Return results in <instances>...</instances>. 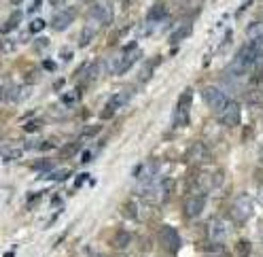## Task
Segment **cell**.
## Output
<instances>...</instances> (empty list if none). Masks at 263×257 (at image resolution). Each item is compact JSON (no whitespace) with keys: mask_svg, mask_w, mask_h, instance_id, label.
<instances>
[{"mask_svg":"<svg viewBox=\"0 0 263 257\" xmlns=\"http://www.w3.org/2000/svg\"><path fill=\"white\" fill-rule=\"evenodd\" d=\"M140 58H142V51L138 49V45H136V43H128V45L123 47V53L115 60L111 73H115V75H125V73H128V70L134 66V62L140 60Z\"/></svg>","mask_w":263,"mask_h":257,"instance_id":"obj_1","label":"cell"},{"mask_svg":"<svg viewBox=\"0 0 263 257\" xmlns=\"http://www.w3.org/2000/svg\"><path fill=\"white\" fill-rule=\"evenodd\" d=\"M191 104H193V90H187L180 94V98L176 102V111H174V128H183L189 123V115H191Z\"/></svg>","mask_w":263,"mask_h":257,"instance_id":"obj_2","label":"cell"},{"mask_svg":"<svg viewBox=\"0 0 263 257\" xmlns=\"http://www.w3.org/2000/svg\"><path fill=\"white\" fill-rule=\"evenodd\" d=\"M252 212H255V200L248 193H240L238 198H235L233 206H231V215L233 219L238 221V223H244V221H248L252 217Z\"/></svg>","mask_w":263,"mask_h":257,"instance_id":"obj_3","label":"cell"},{"mask_svg":"<svg viewBox=\"0 0 263 257\" xmlns=\"http://www.w3.org/2000/svg\"><path fill=\"white\" fill-rule=\"evenodd\" d=\"M202 98H204V102L210 106V109L214 111V113H223L225 111V106L229 104V100H227V94H225L223 90H219L216 85H208V87H204L202 90Z\"/></svg>","mask_w":263,"mask_h":257,"instance_id":"obj_4","label":"cell"},{"mask_svg":"<svg viewBox=\"0 0 263 257\" xmlns=\"http://www.w3.org/2000/svg\"><path fill=\"white\" fill-rule=\"evenodd\" d=\"M221 117V123L223 126H227V128H235L240 123L242 119V109H240V104L238 102H229L227 106H225V111L219 115Z\"/></svg>","mask_w":263,"mask_h":257,"instance_id":"obj_5","label":"cell"},{"mask_svg":"<svg viewBox=\"0 0 263 257\" xmlns=\"http://www.w3.org/2000/svg\"><path fill=\"white\" fill-rule=\"evenodd\" d=\"M159 240H161V244H164L166 251L178 253V249H180V236L176 234V229H172V227H161Z\"/></svg>","mask_w":263,"mask_h":257,"instance_id":"obj_6","label":"cell"},{"mask_svg":"<svg viewBox=\"0 0 263 257\" xmlns=\"http://www.w3.org/2000/svg\"><path fill=\"white\" fill-rule=\"evenodd\" d=\"M206 208V193H197V196H191L185 202V215L189 219H195L204 212Z\"/></svg>","mask_w":263,"mask_h":257,"instance_id":"obj_7","label":"cell"},{"mask_svg":"<svg viewBox=\"0 0 263 257\" xmlns=\"http://www.w3.org/2000/svg\"><path fill=\"white\" fill-rule=\"evenodd\" d=\"M130 100V96H128V92H119V94H113L111 98H108V102H106V106H104V111H102V117L104 119H111L113 115L121 109V106Z\"/></svg>","mask_w":263,"mask_h":257,"instance_id":"obj_8","label":"cell"},{"mask_svg":"<svg viewBox=\"0 0 263 257\" xmlns=\"http://www.w3.org/2000/svg\"><path fill=\"white\" fill-rule=\"evenodd\" d=\"M75 20H77V11H75V9H64V11H60V13L53 15L51 28L53 30H66Z\"/></svg>","mask_w":263,"mask_h":257,"instance_id":"obj_9","label":"cell"},{"mask_svg":"<svg viewBox=\"0 0 263 257\" xmlns=\"http://www.w3.org/2000/svg\"><path fill=\"white\" fill-rule=\"evenodd\" d=\"M187 159H189V164H206V162H210V151H208L206 145L197 143V145H193L191 149H189Z\"/></svg>","mask_w":263,"mask_h":257,"instance_id":"obj_10","label":"cell"},{"mask_svg":"<svg viewBox=\"0 0 263 257\" xmlns=\"http://www.w3.org/2000/svg\"><path fill=\"white\" fill-rule=\"evenodd\" d=\"M32 94V87H28V85H24V87H20V85H13L11 90H5V102H24L28 96Z\"/></svg>","mask_w":263,"mask_h":257,"instance_id":"obj_11","label":"cell"},{"mask_svg":"<svg viewBox=\"0 0 263 257\" xmlns=\"http://www.w3.org/2000/svg\"><path fill=\"white\" fill-rule=\"evenodd\" d=\"M210 238L214 242H219L223 244L225 240L229 238V225H227V221H223V219H216L212 227H210Z\"/></svg>","mask_w":263,"mask_h":257,"instance_id":"obj_12","label":"cell"},{"mask_svg":"<svg viewBox=\"0 0 263 257\" xmlns=\"http://www.w3.org/2000/svg\"><path fill=\"white\" fill-rule=\"evenodd\" d=\"M166 17H168L166 5H164V3H157V5L151 7V11H149V15H147V22H149V26H151V24H164Z\"/></svg>","mask_w":263,"mask_h":257,"instance_id":"obj_13","label":"cell"},{"mask_svg":"<svg viewBox=\"0 0 263 257\" xmlns=\"http://www.w3.org/2000/svg\"><path fill=\"white\" fill-rule=\"evenodd\" d=\"M89 15H92L98 24H111V20H113V13L108 11V7H104V5H94Z\"/></svg>","mask_w":263,"mask_h":257,"instance_id":"obj_14","label":"cell"},{"mask_svg":"<svg viewBox=\"0 0 263 257\" xmlns=\"http://www.w3.org/2000/svg\"><path fill=\"white\" fill-rule=\"evenodd\" d=\"M22 17H24V13L22 11H13L11 15L7 17V22L3 24V32L5 34H9V32H13L17 26H20V22H22Z\"/></svg>","mask_w":263,"mask_h":257,"instance_id":"obj_15","label":"cell"},{"mask_svg":"<svg viewBox=\"0 0 263 257\" xmlns=\"http://www.w3.org/2000/svg\"><path fill=\"white\" fill-rule=\"evenodd\" d=\"M20 157H22V149L20 147H11V145L3 147V164L15 162V159H20Z\"/></svg>","mask_w":263,"mask_h":257,"instance_id":"obj_16","label":"cell"},{"mask_svg":"<svg viewBox=\"0 0 263 257\" xmlns=\"http://www.w3.org/2000/svg\"><path fill=\"white\" fill-rule=\"evenodd\" d=\"M132 240V236L130 232H125V229H119L115 236H113V244H115V249H128V244Z\"/></svg>","mask_w":263,"mask_h":257,"instance_id":"obj_17","label":"cell"},{"mask_svg":"<svg viewBox=\"0 0 263 257\" xmlns=\"http://www.w3.org/2000/svg\"><path fill=\"white\" fill-rule=\"evenodd\" d=\"M100 70H102L100 62H89V64L83 68V79L85 81H94V79L100 77Z\"/></svg>","mask_w":263,"mask_h":257,"instance_id":"obj_18","label":"cell"},{"mask_svg":"<svg viewBox=\"0 0 263 257\" xmlns=\"http://www.w3.org/2000/svg\"><path fill=\"white\" fill-rule=\"evenodd\" d=\"M246 37H248L250 41H259V39H263V20L248 26V28H246Z\"/></svg>","mask_w":263,"mask_h":257,"instance_id":"obj_19","label":"cell"},{"mask_svg":"<svg viewBox=\"0 0 263 257\" xmlns=\"http://www.w3.org/2000/svg\"><path fill=\"white\" fill-rule=\"evenodd\" d=\"M189 34H191V26H183V28H178L176 32L170 34V43H172V45H178V43L183 39H187Z\"/></svg>","mask_w":263,"mask_h":257,"instance_id":"obj_20","label":"cell"},{"mask_svg":"<svg viewBox=\"0 0 263 257\" xmlns=\"http://www.w3.org/2000/svg\"><path fill=\"white\" fill-rule=\"evenodd\" d=\"M47 179L53 181V183H62V181L70 179V170H68V168H64V170H53V172H47Z\"/></svg>","mask_w":263,"mask_h":257,"instance_id":"obj_21","label":"cell"},{"mask_svg":"<svg viewBox=\"0 0 263 257\" xmlns=\"http://www.w3.org/2000/svg\"><path fill=\"white\" fill-rule=\"evenodd\" d=\"M121 210H123V215L128 217V219H138V206H136V202H134V200L125 202Z\"/></svg>","mask_w":263,"mask_h":257,"instance_id":"obj_22","label":"cell"},{"mask_svg":"<svg viewBox=\"0 0 263 257\" xmlns=\"http://www.w3.org/2000/svg\"><path fill=\"white\" fill-rule=\"evenodd\" d=\"M94 28H85L83 32H81V37H79V43H81V47H87L89 43H92V39H94Z\"/></svg>","mask_w":263,"mask_h":257,"instance_id":"obj_23","label":"cell"},{"mask_svg":"<svg viewBox=\"0 0 263 257\" xmlns=\"http://www.w3.org/2000/svg\"><path fill=\"white\" fill-rule=\"evenodd\" d=\"M43 28H45V20H41V17H36V20H32V22H30V28H28V30H30L32 34H36V32H41Z\"/></svg>","mask_w":263,"mask_h":257,"instance_id":"obj_24","label":"cell"},{"mask_svg":"<svg viewBox=\"0 0 263 257\" xmlns=\"http://www.w3.org/2000/svg\"><path fill=\"white\" fill-rule=\"evenodd\" d=\"M79 151V145H68V147H64V149H62V151H60V155L62 157H72V155H75Z\"/></svg>","mask_w":263,"mask_h":257,"instance_id":"obj_25","label":"cell"},{"mask_svg":"<svg viewBox=\"0 0 263 257\" xmlns=\"http://www.w3.org/2000/svg\"><path fill=\"white\" fill-rule=\"evenodd\" d=\"M34 170H51V162H47V159H41V162L32 164Z\"/></svg>","mask_w":263,"mask_h":257,"instance_id":"obj_26","label":"cell"},{"mask_svg":"<svg viewBox=\"0 0 263 257\" xmlns=\"http://www.w3.org/2000/svg\"><path fill=\"white\" fill-rule=\"evenodd\" d=\"M47 45H49V39H36V41H34V49H36V51H43Z\"/></svg>","mask_w":263,"mask_h":257,"instance_id":"obj_27","label":"cell"},{"mask_svg":"<svg viewBox=\"0 0 263 257\" xmlns=\"http://www.w3.org/2000/svg\"><path fill=\"white\" fill-rule=\"evenodd\" d=\"M75 100H77V92H70V94H64V96H62V102H64V104H72Z\"/></svg>","mask_w":263,"mask_h":257,"instance_id":"obj_28","label":"cell"},{"mask_svg":"<svg viewBox=\"0 0 263 257\" xmlns=\"http://www.w3.org/2000/svg\"><path fill=\"white\" fill-rule=\"evenodd\" d=\"M39 128H41V121H32V123L26 126V130H28V132H39Z\"/></svg>","mask_w":263,"mask_h":257,"instance_id":"obj_29","label":"cell"},{"mask_svg":"<svg viewBox=\"0 0 263 257\" xmlns=\"http://www.w3.org/2000/svg\"><path fill=\"white\" fill-rule=\"evenodd\" d=\"M43 66H45V70H56V64H53L51 60H45V62H43Z\"/></svg>","mask_w":263,"mask_h":257,"instance_id":"obj_30","label":"cell"},{"mask_svg":"<svg viewBox=\"0 0 263 257\" xmlns=\"http://www.w3.org/2000/svg\"><path fill=\"white\" fill-rule=\"evenodd\" d=\"M238 246H240V255H246L248 253V242H240Z\"/></svg>","mask_w":263,"mask_h":257,"instance_id":"obj_31","label":"cell"},{"mask_svg":"<svg viewBox=\"0 0 263 257\" xmlns=\"http://www.w3.org/2000/svg\"><path fill=\"white\" fill-rule=\"evenodd\" d=\"M64 3H66V0H49L51 7H60V5H64Z\"/></svg>","mask_w":263,"mask_h":257,"instance_id":"obj_32","label":"cell"},{"mask_svg":"<svg viewBox=\"0 0 263 257\" xmlns=\"http://www.w3.org/2000/svg\"><path fill=\"white\" fill-rule=\"evenodd\" d=\"M39 5H41V0H34V5L30 7V11H36V9H39Z\"/></svg>","mask_w":263,"mask_h":257,"instance_id":"obj_33","label":"cell"},{"mask_svg":"<svg viewBox=\"0 0 263 257\" xmlns=\"http://www.w3.org/2000/svg\"><path fill=\"white\" fill-rule=\"evenodd\" d=\"M259 159H261V164H263V145H261V149H259Z\"/></svg>","mask_w":263,"mask_h":257,"instance_id":"obj_34","label":"cell"},{"mask_svg":"<svg viewBox=\"0 0 263 257\" xmlns=\"http://www.w3.org/2000/svg\"><path fill=\"white\" fill-rule=\"evenodd\" d=\"M5 257H15V251H9V253H5Z\"/></svg>","mask_w":263,"mask_h":257,"instance_id":"obj_35","label":"cell"},{"mask_svg":"<svg viewBox=\"0 0 263 257\" xmlns=\"http://www.w3.org/2000/svg\"><path fill=\"white\" fill-rule=\"evenodd\" d=\"M259 200H261V204H263V187L259 189Z\"/></svg>","mask_w":263,"mask_h":257,"instance_id":"obj_36","label":"cell"},{"mask_svg":"<svg viewBox=\"0 0 263 257\" xmlns=\"http://www.w3.org/2000/svg\"><path fill=\"white\" fill-rule=\"evenodd\" d=\"M11 3H13V5H20V3H22V0H11Z\"/></svg>","mask_w":263,"mask_h":257,"instance_id":"obj_37","label":"cell"}]
</instances>
